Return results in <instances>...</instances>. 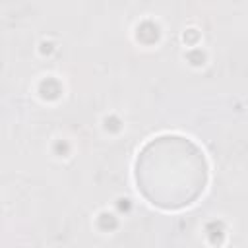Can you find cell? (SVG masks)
<instances>
[{
  "label": "cell",
  "instance_id": "cell-1",
  "mask_svg": "<svg viewBox=\"0 0 248 248\" xmlns=\"http://www.w3.org/2000/svg\"><path fill=\"white\" fill-rule=\"evenodd\" d=\"M207 167L196 143L182 136H159L151 140L136 161L140 192L165 209H180L196 202L203 192Z\"/></svg>",
  "mask_w": 248,
  "mask_h": 248
}]
</instances>
